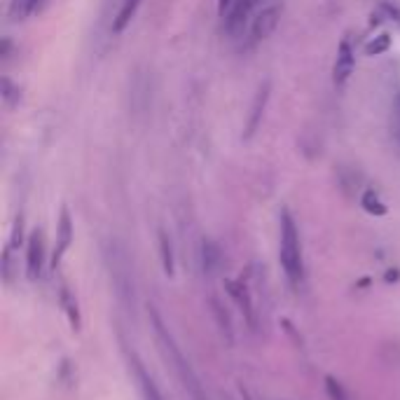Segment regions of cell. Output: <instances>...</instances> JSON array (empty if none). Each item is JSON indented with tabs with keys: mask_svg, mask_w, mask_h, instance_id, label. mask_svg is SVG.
Segmentation results:
<instances>
[{
	"mask_svg": "<svg viewBox=\"0 0 400 400\" xmlns=\"http://www.w3.org/2000/svg\"><path fill=\"white\" fill-rule=\"evenodd\" d=\"M150 321H152V330H155V337H157V344L159 349H162L164 358L169 361V365L174 367V372L178 374V379H181L183 389H185L192 400H208L206 393H204V386H201L199 377H197V372L192 370V365L188 363V358L183 356L181 347L176 344L174 335L169 332V328L164 325L162 316L150 307Z\"/></svg>",
	"mask_w": 400,
	"mask_h": 400,
	"instance_id": "1",
	"label": "cell"
},
{
	"mask_svg": "<svg viewBox=\"0 0 400 400\" xmlns=\"http://www.w3.org/2000/svg\"><path fill=\"white\" fill-rule=\"evenodd\" d=\"M279 260L286 272V279L291 281L293 288H300L304 279V262H302V246H300V232L295 225L293 215L288 208L281 211V248Z\"/></svg>",
	"mask_w": 400,
	"mask_h": 400,
	"instance_id": "2",
	"label": "cell"
},
{
	"mask_svg": "<svg viewBox=\"0 0 400 400\" xmlns=\"http://www.w3.org/2000/svg\"><path fill=\"white\" fill-rule=\"evenodd\" d=\"M106 262L110 269V281H113L115 295H118L120 304L125 307L129 313L136 309V291H134V274H131V262L125 251V246L118 242H110L106 246Z\"/></svg>",
	"mask_w": 400,
	"mask_h": 400,
	"instance_id": "3",
	"label": "cell"
},
{
	"mask_svg": "<svg viewBox=\"0 0 400 400\" xmlns=\"http://www.w3.org/2000/svg\"><path fill=\"white\" fill-rule=\"evenodd\" d=\"M260 0H235V5L225 15V33L230 38H242L246 26H248L251 17L257 8Z\"/></svg>",
	"mask_w": 400,
	"mask_h": 400,
	"instance_id": "4",
	"label": "cell"
},
{
	"mask_svg": "<svg viewBox=\"0 0 400 400\" xmlns=\"http://www.w3.org/2000/svg\"><path fill=\"white\" fill-rule=\"evenodd\" d=\"M45 267V237L40 230H33L26 244V276L30 281H38Z\"/></svg>",
	"mask_w": 400,
	"mask_h": 400,
	"instance_id": "5",
	"label": "cell"
},
{
	"mask_svg": "<svg viewBox=\"0 0 400 400\" xmlns=\"http://www.w3.org/2000/svg\"><path fill=\"white\" fill-rule=\"evenodd\" d=\"M279 19H281V8H279V5H269V8H262L255 15L253 24H251V40H253V42L267 40L269 35L274 33V28L279 26Z\"/></svg>",
	"mask_w": 400,
	"mask_h": 400,
	"instance_id": "6",
	"label": "cell"
},
{
	"mask_svg": "<svg viewBox=\"0 0 400 400\" xmlns=\"http://www.w3.org/2000/svg\"><path fill=\"white\" fill-rule=\"evenodd\" d=\"M354 69H356V52L352 47V40L344 38L340 42V49H337L335 66H332V80H335L337 87H342V84L354 75Z\"/></svg>",
	"mask_w": 400,
	"mask_h": 400,
	"instance_id": "7",
	"label": "cell"
},
{
	"mask_svg": "<svg viewBox=\"0 0 400 400\" xmlns=\"http://www.w3.org/2000/svg\"><path fill=\"white\" fill-rule=\"evenodd\" d=\"M71 244H73V220H71V211L64 206L57 225V246H54V253H52V269H57L61 264L66 251L71 248Z\"/></svg>",
	"mask_w": 400,
	"mask_h": 400,
	"instance_id": "8",
	"label": "cell"
},
{
	"mask_svg": "<svg viewBox=\"0 0 400 400\" xmlns=\"http://www.w3.org/2000/svg\"><path fill=\"white\" fill-rule=\"evenodd\" d=\"M225 288H227V293L232 295V300L242 307V311H244V316H246V321H248L251 328H255V313H253V300H251V293H248V288L244 286V281H225Z\"/></svg>",
	"mask_w": 400,
	"mask_h": 400,
	"instance_id": "9",
	"label": "cell"
},
{
	"mask_svg": "<svg viewBox=\"0 0 400 400\" xmlns=\"http://www.w3.org/2000/svg\"><path fill=\"white\" fill-rule=\"evenodd\" d=\"M269 91H272V82H264L257 94L253 98V108H251V118H248V125H246V138H251L255 134V129L260 127V120H262V113H264V106H267V98H269Z\"/></svg>",
	"mask_w": 400,
	"mask_h": 400,
	"instance_id": "10",
	"label": "cell"
},
{
	"mask_svg": "<svg viewBox=\"0 0 400 400\" xmlns=\"http://www.w3.org/2000/svg\"><path fill=\"white\" fill-rule=\"evenodd\" d=\"M129 363H131V367H134V374H136V379H138V386H140L143 398L145 400H164L162 393H159V389H157V384L152 381V377L147 374V370L143 367V363L136 358V354H129Z\"/></svg>",
	"mask_w": 400,
	"mask_h": 400,
	"instance_id": "11",
	"label": "cell"
},
{
	"mask_svg": "<svg viewBox=\"0 0 400 400\" xmlns=\"http://www.w3.org/2000/svg\"><path fill=\"white\" fill-rule=\"evenodd\" d=\"M220 264H223V253H220V246L211 242V239H204L201 242V267H204V272L211 276L220 269Z\"/></svg>",
	"mask_w": 400,
	"mask_h": 400,
	"instance_id": "12",
	"label": "cell"
},
{
	"mask_svg": "<svg viewBox=\"0 0 400 400\" xmlns=\"http://www.w3.org/2000/svg\"><path fill=\"white\" fill-rule=\"evenodd\" d=\"M59 302H61V307H64L66 318H69L71 328H73V330H80V309H78V302H75L73 293H71L66 286H61V291H59Z\"/></svg>",
	"mask_w": 400,
	"mask_h": 400,
	"instance_id": "13",
	"label": "cell"
},
{
	"mask_svg": "<svg viewBox=\"0 0 400 400\" xmlns=\"http://www.w3.org/2000/svg\"><path fill=\"white\" fill-rule=\"evenodd\" d=\"M42 0H12L10 3V19L12 21H24L30 15L40 10Z\"/></svg>",
	"mask_w": 400,
	"mask_h": 400,
	"instance_id": "14",
	"label": "cell"
},
{
	"mask_svg": "<svg viewBox=\"0 0 400 400\" xmlns=\"http://www.w3.org/2000/svg\"><path fill=\"white\" fill-rule=\"evenodd\" d=\"M140 3H143V0H125V3H122L118 17H115V21H113V33H122V30L131 24L134 15H136Z\"/></svg>",
	"mask_w": 400,
	"mask_h": 400,
	"instance_id": "15",
	"label": "cell"
},
{
	"mask_svg": "<svg viewBox=\"0 0 400 400\" xmlns=\"http://www.w3.org/2000/svg\"><path fill=\"white\" fill-rule=\"evenodd\" d=\"M159 255H162V267L166 276H174V246L164 230H159Z\"/></svg>",
	"mask_w": 400,
	"mask_h": 400,
	"instance_id": "16",
	"label": "cell"
},
{
	"mask_svg": "<svg viewBox=\"0 0 400 400\" xmlns=\"http://www.w3.org/2000/svg\"><path fill=\"white\" fill-rule=\"evenodd\" d=\"M361 206L365 208V213H370V215H386V204L379 199V194L374 192V190H365L361 197Z\"/></svg>",
	"mask_w": 400,
	"mask_h": 400,
	"instance_id": "17",
	"label": "cell"
},
{
	"mask_svg": "<svg viewBox=\"0 0 400 400\" xmlns=\"http://www.w3.org/2000/svg\"><path fill=\"white\" fill-rule=\"evenodd\" d=\"M211 307H213V313H215V318H218V325H220V330H223V335L227 337V342H232V321H230V313L225 311V307L220 304L218 298L211 300Z\"/></svg>",
	"mask_w": 400,
	"mask_h": 400,
	"instance_id": "18",
	"label": "cell"
},
{
	"mask_svg": "<svg viewBox=\"0 0 400 400\" xmlns=\"http://www.w3.org/2000/svg\"><path fill=\"white\" fill-rule=\"evenodd\" d=\"M389 47H391V35L389 33H379L377 38H372L365 45V54H367V57H379V54H384Z\"/></svg>",
	"mask_w": 400,
	"mask_h": 400,
	"instance_id": "19",
	"label": "cell"
},
{
	"mask_svg": "<svg viewBox=\"0 0 400 400\" xmlns=\"http://www.w3.org/2000/svg\"><path fill=\"white\" fill-rule=\"evenodd\" d=\"M19 98H21L19 87H17V84L12 82L10 78H3V101H5V106L15 108L17 103H19Z\"/></svg>",
	"mask_w": 400,
	"mask_h": 400,
	"instance_id": "20",
	"label": "cell"
},
{
	"mask_svg": "<svg viewBox=\"0 0 400 400\" xmlns=\"http://www.w3.org/2000/svg\"><path fill=\"white\" fill-rule=\"evenodd\" d=\"M325 391H328V398H330V400H349L347 391H344V386H342L335 377H332V374H328V377H325Z\"/></svg>",
	"mask_w": 400,
	"mask_h": 400,
	"instance_id": "21",
	"label": "cell"
},
{
	"mask_svg": "<svg viewBox=\"0 0 400 400\" xmlns=\"http://www.w3.org/2000/svg\"><path fill=\"white\" fill-rule=\"evenodd\" d=\"M24 242V218L19 215V218L15 220V227H12V239H10V246L12 248H19Z\"/></svg>",
	"mask_w": 400,
	"mask_h": 400,
	"instance_id": "22",
	"label": "cell"
},
{
	"mask_svg": "<svg viewBox=\"0 0 400 400\" xmlns=\"http://www.w3.org/2000/svg\"><path fill=\"white\" fill-rule=\"evenodd\" d=\"M381 12H386V17H389L391 21H396L398 26H400V8H398V5L381 3Z\"/></svg>",
	"mask_w": 400,
	"mask_h": 400,
	"instance_id": "23",
	"label": "cell"
},
{
	"mask_svg": "<svg viewBox=\"0 0 400 400\" xmlns=\"http://www.w3.org/2000/svg\"><path fill=\"white\" fill-rule=\"evenodd\" d=\"M232 5H235V0H218V12H220V17H225L227 12H230Z\"/></svg>",
	"mask_w": 400,
	"mask_h": 400,
	"instance_id": "24",
	"label": "cell"
},
{
	"mask_svg": "<svg viewBox=\"0 0 400 400\" xmlns=\"http://www.w3.org/2000/svg\"><path fill=\"white\" fill-rule=\"evenodd\" d=\"M10 49H12V40H10V38H3V45H0V57L8 59V57H10Z\"/></svg>",
	"mask_w": 400,
	"mask_h": 400,
	"instance_id": "25",
	"label": "cell"
},
{
	"mask_svg": "<svg viewBox=\"0 0 400 400\" xmlns=\"http://www.w3.org/2000/svg\"><path fill=\"white\" fill-rule=\"evenodd\" d=\"M400 279V272H398V269H389V272H386V281H398Z\"/></svg>",
	"mask_w": 400,
	"mask_h": 400,
	"instance_id": "26",
	"label": "cell"
},
{
	"mask_svg": "<svg viewBox=\"0 0 400 400\" xmlns=\"http://www.w3.org/2000/svg\"><path fill=\"white\" fill-rule=\"evenodd\" d=\"M242 398H244V400H251V396H248V391H244V389H242Z\"/></svg>",
	"mask_w": 400,
	"mask_h": 400,
	"instance_id": "27",
	"label": "cell"
}]
</instances>
